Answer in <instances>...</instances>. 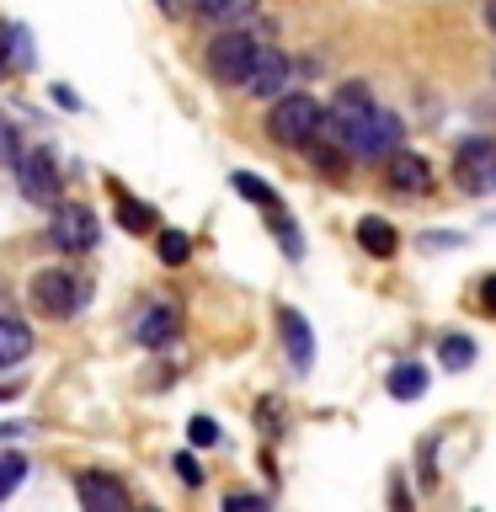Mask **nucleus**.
I'll return each mask as SVG.
<instances>
[{
	"mask_svg": "<svg viewBox=\"0 0 496 512\" xmlns=\"http://www.w3.org/2000/svg\"><path fill=\"white\" fill-rule=\"evenodd\" d=\"M320 118H326V112H320L315 96L283 91L267 112V134H272V144H283V150H310V139L320 134Z\"/></svg>",
	"mask_w": 496,
	"mask_h": 512,
	"instance_id": "1",
	"label": "nucleus"
},
{
	"mask_svg": "<svg viewBox=\"0 0 496 512\" xmlns=\"http://www.w3.org/2000/svg\"><path fill=\"white\" fill-rule=\"evenodd\" d=\"M256 43L246 27H219V38L208 43V75L219 80V86H246L251 64H256Z\"/></svg>",
	"mask_w": 496,
	"mask_h": 512,
	"instance_id": "2",
	"label": "nucleus"
},
{
	"mask_svg": "<svg viewBox=\"0 0 496 512\" xmlns=\"http://www.w3.org/2000/svg\"><path fill=\"white\" fill-rule=\"evenodd\" d=\"M11 171H16V187H22L27 203L54 208V203L64 198V171H59V160L48 155V150H22Z\"/></svg>",
	"mask_w": 496,
	"mask_h": 512,
	"instance_id": "3",
	"label": "nucleus"
},
{
	"mask_svg": "<svg viewBox=\"0 0 496 512\" xmlns=\"http://www.w3.org/2000/svg\"><path fill=\"white\" fill-rule=\"evenodd\" d=\"M27 299H32V310L48 315V320H70L80 310V283L59 267H43V272H32Z\"/></svg>",
	"mask_w": 496,
	"mask_h": 512,
	"instance_id": "4",
	"label": "nucleus"
},
{
	"mask_svg": "<svg viewBox=\"0 0 496 512\" xmlns=\"http://www.w3.org/2000/svg\"><path fill=\"white\" fill-rule=\"evenodd\" d=\"M454 182L475 198H491L496 192V144L491 139H464L454 155Z\"/></svg>",
	"mask_w": 496,
	"mask_h": 512,
	"instance_id": "5",
	"label": "nucleus"
},
{
	"mask_svg": "<svg viewBox=\"0 0 496 512\" xmlns=\"http://www.w3.org/2000/svg\"><path fill=\"white\" fill-rule=\"evenodd\" d=\"M400 139H406V128H400V118L395 112H384V107H374L368 118L352 128V160H390L395 150H400Z\"/></svg>",
	"mask_w": 496,
	"mask_h": 512,
	"instance_id": "6",
	"label": "nucleus"
},
{
	"mask_svg": "<svg viewBox=\"0 0 496 512\" xmlns=\"http://www.w3.org/2000/svg\"><path fill=\"white\" fill-rule=\"evenodd\" d=\"M48 240H54L59 251H91L96 246V214L86 203H54V214H48Z\"/></svg>",
	"mask_w": 496,
	"mask_h": 512,
	"instance_id": "7",
	"label": "nucleus"
},
{
	"mask_svg": "<svg viewBox=\"0 0 496 512\" xmlns=\"http://www.w3.org/2000/svg\"><path fill=\"white\" fill-rule=\"evenodd\" d=\"M246 91L251 96H262V102H278V96L288 91V54L283 48H256V64H251V75H246Z\"/></svg>",
	"mask_w": 496,
	"mask_h": 512,
	"instance_id": "8",
	"label": "nucleus"
},
{
	"mask_svg": "<svg viewBox=\"0 0 496 512\" xmlns=\"http://www.w3.org/2000/svg\"><path fill=\"white\" fill-rule=\"evenodd\" d=\"M75 496L86 502V512H128V486L118 475H102V470L75 475Z\"/></svg>",
	"mask_w": 496,
	"mask_h": 512,
	"instance_id": "9",
	"label": "nucleus"
},
{
	"mask_svg": "<svg viewBox=\"0 0 496 512\" xmlns=\"http://www.w3.org/2000/svg\"><path fill=\"white\" fill-rule=\"evenodd\" d=\"M176 336H182V315H176V304H150V310L134 320V342L139 347H171Z\"/></svg>",
	"mask_w": 496,
	"mask_h": 512,
	"instance_id": "10",
	"label": "nucleus"
},
{
	"mask_svg": "<svg viewBox=\"0 0 496 512\" xmlns=\"http://www.w3.org/2000/svg\"><path fill=\"white\" fill-rule=\"evenodd\" d=\"M278 331H283V352H288V363L299 368H310L315 358V336H310V320H304L299 310H278Z\"/></svg>",
	"mask_w": 496,
	"mask_h": 512,
	"instance_id": "11",
	"label": "nucleus"
},
{
	"mask_svg": "<svg viewBox=\"0 0 496 512\" xmlns=\"http://www.w3.org/2000/svg\"><path fill=\"white\" fill-rule=\"evenodd\" d=\"M32 358V326L22 315H0V368H16Z\"/></svg>",
	"mask_w": 496,
	"mask_h": 512,
	"instance_id": "12",
	"label": "nucleus"
},
{
	"mask_svg": "<svg viewBox=\"0 0 496 512\" xmlns=\"http://www.w3.org/2000/svg\"><path fill=\"white\" fill-rule=\"evenodd\" d=\"M390 187L395 192H432V166L422 155H390Z\"/></svg>",
	"mask_w": 496,
	"mask_h": 512,
	"instance_id": "13",
	"label": "nucleus"
},
{
	"mask_svg": "<svg viewBox=\"0 0 496 512\" xmlns=\"http://www.w3.org/2000/svg\"><path fill=\"white\" fill-rule=\"evenodd\" d=\"M192 11H198L203 22H214V27H240V22L256 16V0H192Z\"/></svg>",
	"mask_w": 496,
	"mask_h": 512,
	"instance_id": "14",
	"label": "nucleus"
},
{
	"mask_svg": "<svg viewBox=\"0 0 496 512\" xmlns=\"http://www.w3.org/2000/svg\"><path fill=\"white\" fill-rule=\"evenodd\" d=\"M358 246H363L368 256H395V251H400V235H395L384 219H363V224H358Z\"/></svg>",
	"mask_w": 496,
	"mask_h": 512,
	"instance_id": "15",
	"label": "nucleus"
},
{
	"mask_svg": "<svg viewBox=\"0 0 496 512\" xmlns=\"http://www.w3.org/2000/svg\"><path fill=\"white\" fill-rule=\"evenodd\" d=\"M390 395L395 400H422L427 395V368L422 363H400L390 374Z\"/></svg>",
	"mask_w": 496,
	"mask_h": 512,
	"instance_id": "16",
	"label": "nucleus"
},
{
	"mask_svg": "<svg viewBox=\"0 0 496 512\" xmlns=\"http://www.w3.org/2000/svg\"><path fill=\"white\" fill-rule=\"evenodd\" d=\"M27 59H32L27 32H22V27H0V75H6V70H22Z\"/></svg>",
	"mask_w": 496,
	"mask_h": 512,
	"instance_id": "17",
	"label": "nucleus"
},
{
	"mask_svg": "<svg viewBox=\"0 0 496 512\" xmlns=\"http://www.w3.org/2000/svg\"><path fill=\"white\" fill-rule=\"evenodd\" d=\"M118 224L128 235H144V230H155V208L139 203V198H128V192H118Z\"/></svg>",
	"mask_w": 496,
	"mask_h": 512,
	"instance_id": "18",
	"label": "nucleus"
},
{
	"mask_svg": "<svg viewBox=\"0 0 496 512\" xmlns=\"http://www.w3.org/2000/svg\"><path fill=\"white\" fill-rule=\"evenodd\" d=\"M438 363L448 368V374H459V368H470L475 363V342H470V336H443V342H438Z\"/></svg>",
	"mask_w": 496,
	"mask_h": 512,
	"instance_id": "19",
	"label": "nucleus"
},
{
	"mask_svg": "<svg viewBox=\"0 0 496 512\" xmlns=\"http://www.w3.org/2000/svg\"><path fill=\"white\" fill-rule=\"evenodd\" d=\"M230 187H235V192H240V198H246V203L267 208V214H272V208H283V203H278V192H272L267 182H256L251 171H235V176H230Z\"/></svg>",
	"mask_w": 496,
	"mask_h": 512,
	"instance_id": "20",
	"label": "nucleus"
},
{
	"mask_svg": "<svg viewBox=\"0 0 496 512\" xmlns=\"http://www.w3.org/2000/svg\"><path fill=\"white\" fill-rule=\"evenodd\" d=\"M155 251H160V262H166V267H182L187 256H192V235L187 230H160Z\"/></svg>",
	"mask_w": 496,
	"mask_h": 512,
	"instance_id": "21",
	"label": "nucleus"
},
{
	"mask_svg": "<svg viewBox=\"0 0 496 512\" xmlns=\"http://www.w3.org/2000/svg\"><path fill=\"white\" fill-rule=\"evenodd\" d=\"M267 224H272V235L283 240V251L299 262V256H304V240H299V230H294V224H288V214H283V208H272V214H267Z\"/></svg>",
	"mask_w": 496,
	"mask_h": 512,
	"instance_id": "22",
	"label": "nucleus"
},
{
	"mask_svg": "<svg viewBox=\"0 0 496 512\" xmlns=\"http://www.w3.org/2000/svg\"><path fill=\"white\" fill-rule=\"evenodd\" d=\"M22 475H27V459L22 454H0V502L22 486Z\"/></svg>",
	"mask_w": 496,
	"mask_h": 512,
	"instance_id": "23",
	"label": "nucleus"
},
{
	"mask_svg": "<svg viewBox=\"0 0 496 512\" xmlns=\"http://www.w3.org/2000/svg\"><path fill=\"white\" fill-rule=\"evenodd\" d=\"M187 438L198 443V448L219 443V422H214V416H192V422H187Z\"/></svg>",
	"mask_w": 496,
	"mask_h": 512,
	"instance_id": "24",
	"label": "nucleus"
},
{
	"mask_svg": "<svg viewBox=\"0 0 496 512\" xmlns=\"http://www.w3.org/2000/svg\"><path fill=\"white\" fill-rule=\"evenodd\" d=\"M16 155H22V144H16V128H11V118L0 112V166H16Z\"/></svg>",
	"mask_w": 496,
	"mask_h": 512,
	"instance_id": "25",
	"label": "nucleus"
},
{
	"mask_svg": "<svg viewBox=\"0 0 496 512\" xmlns=\"http://www.w3.org/2000/svg\"><path fill=\"white\" fill-rule=\"evenodd\" d=\"M475 310H480V315H496V278H480V288H475Z\"/></svg>",
	"mask_w": 496,
	"mask_h": 512,
	"instance_id": "26",
	"label": "nucleus"
},
{
	"mask_svg": "<svg viewBox=\"0 0 496 512\" xmlns=\"http://www.w3.org/2000/svg\"><path fill=\"white\" fill-rule=\"evenodd\" d=\"M176 475H182L187 486H203V470H198V459H192V454H176Z\"/></svg>",
	"mask_w": 496,
	"mask_h": 512,
	"instance_id": "27",
	"label": "nucleus"
},
{
	"mask_svg": "<svg viewBox=\"0 0 496 512\" xmlns=\"http://www.w3.org/2000/svg\"><path fill=\"white\" fill-rule=\"evenodd\" d=\"M224 507H267V496H251V491H230V496H224Z\"/></svg>",
	"mask_w": 496,
	"mask_h": 512,
	"instance_id": "28",
	"label": "nucleus"
},
{
	"mask_svg": "<svg viewBox=\"0 0 496 512\" xmlns=\"http://www.w3.org/2000/svg\"><path fill=\"white\" fill-rule=\"evenodd\" d=\"M278 422H283L278 400H262V432H278Z\"/></svg>",
	"mask_w": 496,
	"mask_h": 512,
	"instance_id": "29",
	"label": "nucleus"
},
{
	"mask_svg": "<svg viewBox=\"0 0 496 512\" xmlns=\"http://www.w3.org/2000/svg\"><path fill=\"white\" fill-rule=\"evenodd\" d=\"M11 395H22V384H0V400H11Z\"/></svg>",
	"mask_w": 496,
	"mask_h": 512,
	"instance_id": "30",
	"label": "nucleus"
},
{
	"mask_svg": "<svg viewBox=\"0 0 496 512\" xmlns=\"http://www.w3.org/2000/svg\"><path fill=\"white\" fill-rule=\"evenodd\" d=\"M486 27L496 32V0H486Z\"/></svg>",
	"mask_w": 496,
	"mask_h": 512,
	"instance_id": "31",
	"label": "nucleus"
},
{
	"mask_svg": "<svg viewBox=\"0 0 496 512\" xmlns=\"http://www.w3.org/2000/svg\"><path fill=\"white\" fill-rule=\"evenodd\" d=\"M11 432H22V427H6V422H0V438H11Z\"/></svg>",
	"mask_w": 496,
	"mask_h": 512,
	"instance_id": "32",
	"label": "nucleus"
}]
</instances>
